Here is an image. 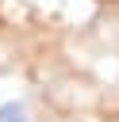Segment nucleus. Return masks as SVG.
<instances>
[{
    "instance_id": "obj_1",
    "label": "nucleus",
    "mask_w": 119,
    "mask_h": 122,
    "mask_svg": "<svg viewBox=\"0 0 119 122\" xmlns=\"http://www.w3.org/2000/svg\"><path fill=\"white\" fill-rule=\"evenodd\" d=\"M0 122H31V111L23 99H8L0 103Z\"/></svg>"
}]
</instances>
